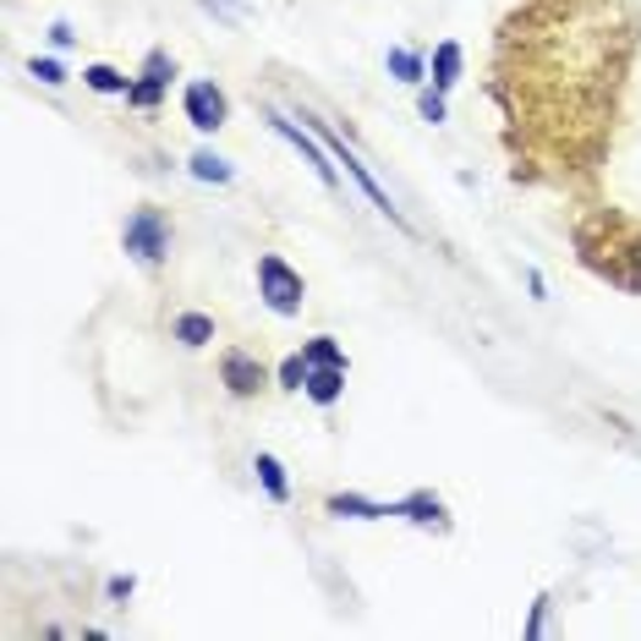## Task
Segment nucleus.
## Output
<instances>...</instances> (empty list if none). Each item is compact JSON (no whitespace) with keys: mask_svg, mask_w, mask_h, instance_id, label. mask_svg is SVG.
Masks as SVG:
<instances>
[{"mask_svg":"<svg viewBox=\"0 0 641 641\" xmlns=\"http://www.w3.org/2000/svg\"><path fill=\"white\" fill-rule=\"evenodd\" d=\"M401 516H406V521H417V527H428V532H450V510H445V499H439V494H428V488L406 494V499H401Z\"/></svg>","mask_w":641,"mask_h":641,"instance_id":"obj_8","label":"nucleus"},{"mask_svg":"<svg viewBox=\"0 0 641 641\" xmlns=\"http://www.w3.org/2000/svg\"><path fill=\"white\" fill-rule=\"evenodd\" d=\"M132 587H137L132 576H115V582H110V598H132Z\"/></svg>","mask_w":641,"mask_h":641,"instance_id":"obj_23","label":"nucleus"},{"mask_svg":"<svg viewBox=\"0 0 641 641\" xmlns=\"http://www.w3.org/2000/svg\"><path fill=\"white\" fill-rule=\"evenodd\" d=\"M170 77H176V60H170L165 49H148V60H143V71H137L132 93H126V104H132V110H159V99H165Z\"/></svg>","mask_w":641,"mask_h":641,"instance_id":"obj_6","label":"nucleus"},{"mask_svg":"<svg viewBox=\"0 0 641 641\" xmlns=\"http://www.w3.org/2000/svg\"><path fill=\"white\" fill-rule=\"evenodd\" d=\"M543 626H549V593L532 604V620H527V637H543Z\"/></svg>","mask_w":641,"mask_h":641,"instance_id":"obj_21","label":"nucleus"},{"mask_svg":"<svg viewBox=\"0 0 641 641\" xmlns=\"http://www.w3.org/2000/svg\"><path fill=\"white\" fill-rule=\"evenodd\" d=\"M181 110H187V121H192L198 132H220V126L230 121V99H225L220 82H187Z\"/></svg>","mask_w":641,"mask_h":641,"instance_id":"obj_5","label":"nucleus"},{"mask_svg":"<svg viewBox=\"0 0 641 641\" xmlns=\"http://www.w3.org/2000/svg\"><path fill=\"white\" fill-rule=\"evenodd\" d=\"M269 126H274V132H280V137H285V143H291V148L302 154V165H313V176H318V181H324L329 192H340V170H335V154H329V148L318 143V132H313V126H296V121H291L285 110H269Z\"/></svg>","mask_w":641,"mask_h":641,"instance_id":"obj_3","label":"nucleus"},{"mask_svg":"<svg viewBox=\"0 0 641 641\" xmlns=\"http://www.w3.org/2000/svg\"><path fill=\"white\" fill-rule=\"evenodd\" d=\"M82 82H88L93 93H132V77H121L115 66H88Z\"/></svg>","mask_w":641,"mask_h":641,"instance_id":"obj_16","label":"nucleus"},{"mask_svg":"<svg viewBox=\"0 0 641 641\" xmlns=\"http://www.w3.org/2000/svg\"><path fill=\"white\" fill-rule=\"evenodd\" d=\"M176 340H181V346H209V340H214V318L181 313V318H176Z\"/></svg>","mask_w":641,"mask_h":641,"instance_id":"obj_14","label":"nucleus"},{"mask_svg":"<svg viewBox=\"0 0 641 641\" xmlns=\"http://www.w3.org/2000/svg\"><path fill=\"white\" fill-rule=\"evenodd\" d=\"M27 71H33L44 88H60V82H66V66H60L55 55H33V60H27Z\"/></svg>","mask_w":641,"mask_h":641,"instance_id":"obj_18","label":"nucleus"},{"mask_svg":"<svg viewBox=\"0 0 641 641\" xmlns=\"http://www.w3.org/2000/svg\"><path fill=\"white\" fill-rule=\"evenodd\" d=\"M307 373H313V368H307V357H302V351H296V357H285V362H280V390H307Z\"/></svg>","mask_w":641,"mask_h":641,"instance_id":"obj_19","label":"nucleus"},{"mask_svg":"<svg viewBox=\"0 0 641 641\" xmlns=\"http://www.w3.org/2000/svg\"><path fill=\"white\" fill-rule=\"evenodd\" d=\"M187 170H192L198 181H214V187H225V181H236V165H230V159H220L214 148H198V154L187 159Z\"/></svg>","mask_w":641,"mask_h":641,"instance_id":"obj_11","label":"nucleus"},{"mask_svg":"<svg viewBox=\"0 0 641 641\" xmlns=\"http://www.w3.org/2000/svg\"><path fill=\"white\" fill-rule=\"evenodd\" d=\"M258 296H263V307H269V313L296 318V313H302V302H307V285H302V274H296L285 258L263 252V258H258Z\"/></svg>","mask_w":641,"mask_h":641,"instance_id":"obj_2","label":"nucleus"},{"mask_svg":"<svg viewBox=\"0 0 641 641\" xmlns=\"http://www.w3.org/2000/svg\"><path fill=\"white\" fill-rule=\"evenodd\" d=\"M626 49L631 27L615 22V0H527L499 27L494 93L516 143V176L593 170Z\"/></svg>","mask_w":641,"mask_h":641,"instance_id":"obj_1","label":"nucleus"},{"mask_svg":"<svg viewBox=\"0 0 641 641\" xmlns=\"http://www.w3.org/2000/svg\"><path fill=\"white\" fill-rule=\"evenodd\" d=\"M302 395H307L313 406H335V401L346 395V368H313Z\"/></svg>","mask_w":641,"mask_h":641,"instance_id":"obj_9","label":"nucleus"},{"mask_svg":"<svg viewBox=\"0 0 641 641\" xmlns=\"http://www.w3.org/2000/svg\"><path fill=\"white\" fill-rule=\"evenodd\" d=\"M220 384H225L236 401H252V395L269 390V368H263L258 357H247V351H225V357H220Z\"/></svg>","mask_w":641,"mask_h":641,"instance_id":"obj_7","label":"nucleus"},{"mask_svg":"<svg viewBox=\"0 0 641 641\" xmlns=\"http://www.w3.org/2000/svg\"><path fill=\"white\" fill-rule=\"evenodd\" d=\"M461 60H466V55H461V44H456V38H445V44L434 49V88H439V93L461 82Z\"/></svg>","mask_w":641,"mask_h":641,"instance_id":"obj_10","label":"nucleus"},{"mask_svg":"<svg viewBox=\"0 0 641 641\" xmlns=\"http://www.w3.org/2000/svg\"><path fill=\"white\" fill-rule=\"evenodd\" d=\"M417 115L439 126V121H445V93H439V88H423V93H417Z\"/></svg>","mask_w":641,"mask_h":641,"instance_id":"obj_20","label":"nucleus"},{"mask_svg":"<svg viewBox=\"0 0 641 641\" xmlns=\"http://www.w3.org/2000/svg\"><path fill=\"white\" fill-rule=\"evenodd\" d=\"M198 5H203V11L214 16V22H225V27H241V22L252 16V11H247L241 0H198Z\"/></svg>","mask_w":641,"mask_h":641,"instance_id":"obj_17","label":"nucleus"},{"mask_svg":"<svg viewBox=\"0 0 641 641\" xmlns=\"http://www.w3.org/2000/svg\"><path fill=\"white\" fill-rule=\"evenodd\" d=\"M384 66H390V77H395V82H406V88H417V82H423V55H417V49H390V55H384Z\"/></svg>","mask_w":641,"mask_h":641,"instance_id":"obj_13","label":"nucleus"},{"mask_svg":"<svg viewBox=\"0 0 641 641\" xmlns=\"http://www.w3.org/2000/svg\"><path fill=\"white\" fill-rule=\"evenodd\" d=\"M252 472H258V483H263V494H269L274 505H285V499H291V483H285V466H280V461H274L269 450H263V456L252 461Z\"/></svg>","mask_w":641,"mask_h":641,"instance_id":"obj_12","label":"nucleus"},{"mask_svg":"<svg viewBox=\"0 0 641 641\" xmlns=\"http://www.w3.org/2000/svg\"><path fill=\"white\" fill-rule=\"evenodd\" d=\"M121 247H126L143 269L165 263V252H170V220H165L159 209H137V214L126 220V230H121Z\"/></svg>","mask_w":641,"mask_h":641,"instance_id":"obj_4","label":"nucleus"},{"mask_svg":"<svg viewBox=\"0 0 641 641\" xmlns=\"http://www.w3.org/2000/svg\"><path fill=\"white\" fill-rule=\"evenodd\" d=\"M71 38H77L71 22H49V44H55V49H71Z\"/></svg>","mask_w":641,"mask_h":641,"instance_id":"obj_22","label":"nucleus"},{"mask_svg":"<svg viewBox=\"0 0 641 641\" xmlns=\"http://www.w3.org/2000/svg\"><path fill=\"white\" fill-rule=\"evenodd\" d=\"M302 357H307V368H346V351H340V340H329V335L307 340Z\"/></svg>","mask_w":641,"mask_h":641,"instance_id":"obj_15","label":"nucleus"}]
</instances>
